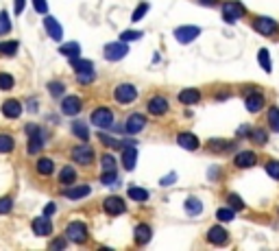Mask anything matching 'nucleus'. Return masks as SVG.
I'll return each instance as SVG.
<instances>
[{
	"label": "nucleus",
	"instance_id": "obj_1",
	"mask_svg": "<svg viewBox=\"0 0 279 251\" xmlns=\"http://www.w3.org/2000/svg\"><path fill=\"white\" fill-rule=\"evenodd\" d=\"M87 236H90V232H87L85 223H81V220H72V223H68V227H66V238L68 240H72L76 244H83L87 240Z\"/></svg>",
	"mask_w": 279,
	"mask_h": 251
},
{
	"label": "nucleus",
	"instance_id": "obj_2",
	"mask_svg": "<svg viewBox=\"0 0 279 251\" xmlns=\"http://www.w3.org/2000/svg\"><path fill=\"white\" fill-rule=\"evenodd\" d=\"M245 14H247L245 4L238 2V0H229V2L223 4V20L229 22V24H234L236 20H240Z\"/></svg>",
	"mask_w": 279,
	"mask_h": 251
},
{
	"label": "nucleus",
	"instance_id": "obj_3",
	"mask_svg": "<svg viewBox=\"0 0 279 251\" xmlns=\"http://www.w3.org/2000/svg\"><path fill=\"white\" fill-rule=\"evenodd\" d=\"M253 28L255 31H258L260 35H266V38H269V35H275L277 31H279V24L275 20H273V18H266V16H258V18H253Z\"/></svg>",
	"mask_w": 279,
	"mask_h": 251
},
{
	"label": "nucleus",
	"instance_id": "obj_4",
	"mask_svg": "<svg viewBox=\"0 0 279 251\" xmlns=\"http://www.w3.org/2000/svg\"><path fill=\"white\" fill-rule=\"evenodd\" d=\"M114 98L120 105H129L138 98V90H135V86H131V83H122V86H118L114 90Z\"/></svg>",
	"mask_w": 279,
	"mask_h": 251
},
{
	"label": "nucleus",
	"instance_id": "obj_5",
	"mask_svg": "<svg viewBox=\"0 0 279 251\" xmlns=\"http://www.w3.org/2000/svg\"><path fill=\"white\" fill-rule=\"evenodd\" d=\"M105 59H109V62H120L122 57H127V52H129V46H127V42H111V44H107L105 46Z\"/></svg>",
	"mask_w": 279,
	"mask_h": 251
},
{
	"label": "nucleus",
	"instance_id": "obj_6",
	"mask_svg": "<svg viewBox=\"0 0 279 251\" xmlns=\"http://www.w3.org/2000/svg\"><path fill=\"white\" fill-rule=\"evenodd\" d=\"M114 122V112L109 107H98L92 112V124H96L98 129H109Z\"/></svg>",
	"mask_w": 279,
	"mask_h": 251
},
{
	"label": "nucleus",
	"instance_id": "obj_7",
	"mask_svg": "<svg viewBox=\"0 0 279 251\" xmlns=\"http://www.w3.org/2000/svg\"><path fill=\"white\" fill-rule=\"evenodd\" d=\"M26 134H28V153L35 155L44 148V134L39 131V127L35 124H28L26 127Z\"/></svg>",
	"mask_w": 279,
	"mask_h": 251
},
{
	"label": "nucleus",
	"instance_id": "obj_8",
	"mask_svg": "<svg viewBox=\"0 0 279 251\" xmlns=\"http://www.w3.org/2000/svg\"><path fill=\"white\" fill-rule=\"evenodd\" d=\"M72 160L74 164H81V166H90L94 162V151L90 144H79L72 148Z\"/></svg>",
	"mask_w": 279,
	"mask_h": 251
},
{
	"label": "nucleus",
	"instance_id": "obj_9",
	"mask_svg": "<svg viewBox=\"0 0 279 251\" xmlns=\"http://www.w3.org/2000/svg\"><path fill=\"white\" fill-rule=\"evenodd\" d=\"M201 35V28L199 26H179L175 28V38L179 44H190V42H194Z\"/></svg>",
	"mask_w": 279,
	"mask_h": 251
},
{
	"label": "nucleus",
	"instance_id": "obj_10",
	"mask_svg": "<svg viewBox=\"0 0 279 251\" xmlns=\"http://www.w3.org/2000/svg\"><path fill=\"white\" fill-rule=\"evenodd\" d=\"M229 240V234H227V230L221 225H214L207 230V242H212V244H225Z\"/></svg>",
	"mask_w": 279,
	"mask_h": 251
},
{
	"label": "nucleus",
	"instance_id": "obj_11",
	"mask_svg": "<svg viewBox=\"0 0 279 251\" xmlns=\"http://www.w3.org/2000/svg\"><path fill=\"white\" fill-rule=\"evenodd\" d=\"M245 105H247V110L251 112V114H258V112H262V110H264V105H266V100H264V94H260V92H251V94H247V98H245Z\"/></svg>",
	"mask_w": 279,
	"mask_h": 251
},
{
	"label": "nucleus",
	"instance_id": "obj_12",
	"mask_svg": "<svg viewBox=\"0 0 279 251\" xmlns=\"http://www.w3.org/2000/svg\"><path fill=\"white\" fill-rule=\"evenodd\" d=\"M144 127H146V118L142 116V114H131V116H129V120H127V124H124V131H127V134H131V136H135V134H140Z\"/></svg>",
	"mask_w": 279,
	"mask_h": 251
},
{
	"label": "nucleus",
	"instance_id": "obj_13",
	"mask_svg": "<svg viewBox=\"0 0 279 251\" xmlns=\"http://www.w3.org/2000/svg\"><path fill=\"white\" fill-rule=\"evenodd\" d=\"M103 208L107 214H111V216H116V214H122L124 212V199L120 196H107L103 201Z\"/></svg>",
	"mask_w": 279,
	"mask_h": 251
},
{
	"label": "nucleus",
	"instance_id": "obj_14",
	"mask_svg": "<svg viewBox=\"0 0 279 251\" xmlns=\"http://www.w3.org/2000/svg\"><path fill=\"white\" fill-rule=\"evenodd\" d=\"M44 28H46V33H48L55 42H61L63 40V28H61V24H59V22L52 16H48L44 20Z\"/></svg>",
	"mask_w": 279,
	"mask_h": 251
},
{
	"label": "nucleus",
	"instance_id": "obj_15",
	"mask_svg": "<svg viewBox=\"0 0 279 251\" xmlns=\"http://www.w3.org/2000/svg\"><path fill=\"white\" fill-rule=\"evenodd\" d=\"M31 227H33V232L37 236H50L52 234V223H50L48 216H37L31 223Z\"/></svg>",
	"mask_w": 279,
	"mask_h": 251
},
{
	"label": "nucleus",
	"instance_id": "obj_16",
	"mask_svg": "<svg viewBox=\"0 0 279 251\" xmlns=\"http://www.w3.org/2000/svg\"><path fill=\"white\" fill-rule=\"evenodd\" d=\"M146 107H148V112H151L153 116H164V114L168 112V100L157 94V96H153L151 100H148Z\"/></svg>",
	"mask_w": 279,
	"mask_h": 251
},
{
	"label": "nucleus",
	"instance_id": "obj_17",
	"mask_svg": "<svg viewBox=\"0 0 279 251\" xmlns=\"http://www.w3.org/2000/svg\"><path fill=\"white\" fill-rule=\"evenodd\" d=\"M177 144H179L181 148H186V151H197V148H199V138L194 134L183 131V134L177 136Z\"/></svg>",
	"mask_w": 279,
	"mask_h": 251
},
{
	"label": "nucleus",
	"instance_id": "obj_18",
	"mask_svg": "<svg viewBox=\"0 0 279 251\" xmlns=\"http://www.w3.org/2000/svg\"><path fill=\"white\" fill-rule=\"evenodd\" d=\"M135 160H138V146L127 144V148L122 151V166L124 170H133L135 168Z\"/></svg>",
	"mask_w": 279,
	"mask_h": 251
},
{
	"label": "nucleus",
	"instance_id": "obj_19",
	"mask_svg": "<svg viewBox=\"0 0 279 251\" xmlns=\"http://www.w3.org/2000/svg\"><path fill=\"white\" fill-rule=\"evenodd\" d=\"M61 112L66 116H76L81 112V98L79 96H66L61 100Z\"/></svg>",
	"mask_w": 279,
	"mask_h": 251
},
{
	"label": "nucleus",
	"instance_id": "obj_20",
	"mask_svg": "<svg viewBox=\"0 0 279 251\" xmlns=\"http://www.w3.org/2000/svg\"><path fill=\"white\" fill-rule=\"evenodd\" d=\"M255 162H258V155L253 151H242L236 155V160H234V164L238 166V168H251V166H255Z\"/></svg>",
	"mask_w": 279,
	"mask_h": 251
},
{
	"label": "nucleus",
	"instance_id": "obj_21",
	"mask_svg": "<svg viewBox=\"0 0 279 251\" xmlns=\"http://www.w3.org/2000/svg\"><path fill=\"white\" fill-rule=\"evenodd\" d=\"M2 114H4L7 118H17V116H22V103H20V100H15V98L4 100V103H2Z\"/></svg>",
	"mask_w": 279,
	"mask_h": 251
},
{
	"label": "nucleus",
	"instance_id": "obj_22",
	"mask_svg": "<svg viewBox=\"0 0 279 251\" xmlns=\"http://www.w3.org/2000/svg\"><path fill=\"white\" fill-rule=\"evenodd\" d=\"M199 100H201V92L197 88H188L179 92V103H183V105H194Z\"/></svg>",
	"mask_w": 279,
	"mask_h": 251
},
{
	"label": "nucleus",
	"instance_id": "obj_23",
	"mask_svg": "<svg viewBox=\"0 0 279 251\" xmlns=\"http://www.w3.org/2000/svg\"><path fill=\"white\" fill-rule=\"evenodd\" d=\"M92 190H90V186H76V188H70V190H63V196L66 199H72V201H76V199H83V196H87Z\"/></svg>",
	"mask_w": 279,
	"mask_h": 251
},
{
	"label": "nucleus",
	"instance_id": "obj_24",
	"mask_svg": "<svg viewBox=\"0 0 279 251\" xmlns=\"http://www.w3.org/2000/svg\"><path fill=\"white\" fill-rule=\"evenodd\" d=\"M186 212L190 214V216H199V214L203 212V203H201V199H197V196H188L186 199Z\"/></svg>",
	"mask_w": 279,
	"mask_h": 251
},
{
	"label": "nucleus",
	"instance_id": "obj_25",
	"mask_svg": "<svg viewBox=\"0 0 279 251\" xmlns=\"http://www.w3.org/2000/svg\"><path fill=\"white\" fill-rule=\"evenodd\" d=\"M151 236H153V232H151V227L148 225H138L135 227V242L138 244H146L148 240H151Z\"/></svg>",
	"mask_w": 279,
	"mask_h": 251
},
{
	"label": "nucleus",
	"instance_id": "obj_26",
	"mask_svg": "<svg viewBox=\"0 0 279 251\" xmlns=\"http://www.w3.org/2000/svg\"><path fill=\"white\" fill-rule=\"evenodd\" d=\"M127 196H129V199H133V201L144 203V201H148V190L138 188V186H131V188L127 190Z\"/></svg>",
	"mask_w": 279,
	"mask_h": 251
},
{
	"label": "nucleus",
	"instance_id": "obj_27",
	"mask_svg": "<svg viewBox=\"0 0 279 251\" xmlns=\"http://www.w3.org/2000/svg\"><path fill=\"white\" fill-rule=\"evenodd\" d=\"M70 66L76 70V72H85V70H94V66L90 59H81V57H72L70 59Z\"/></svg>",
	"mask_w": 279,
	"mask_h": 251
},
{
	"label": "nucleus",
	"instance_id": "obj_28",
	"mask_svg": "<svg viewBox=\"0 0 279 251\" xmlns=\"http://www.w3.org/2000/svg\"><path fill=\"white\" fill-rule=\"evenodd\" d=\"M234 146V142H227V140H210L207 142V148L214 153H223V151H229Z\"/></svg>",
	"mask_w": 279,
	"mask_h": 251
},
{
	"label": "nucleus",
	"instance_id": "obj_29",
	"mask_svg": "<svg viewBox=\"0 0 279 251\" xmlns=\"http://www.w3.org/2000/svg\"><path fill=\"white\" fill-rule=\"evenodd\" d=\"M266 120H269L271 131L279 134V107H271L269 114H266Z\"/></svg>",
	"mask_w": 279,
	"mask_h": 251
},
{
	"label": "nucleus",
	"instance_id": "obj_30",
	"mask_svg": "<svg viewBox=\"0 0 279 251\" xmlns=\"http://www.w3.org/2000/svg\"><path fill=\"white\" fill-rule=\"evenodd\" d=\"M52 170H55V162H52L50 158H41L37 162V172L39 175H52Z\"/></svg>",
	"mask_w": 279,
	"mask_h": 251
},
{
	"label": "nucleus",
	"instance_id": "obj_31",
	"mask_svg": "<svg viewBox=\"0 0 279 251\" xmlns=\"http://www.w3.org/2000/svg\"><path fill=\"white\" fill-rule=\"evenodd\" d=\"M258 62H260V66H262V70H264V72H273L271 52L266 50V48H260V52H258Z\"/></svg>",
	"mask_w": 279,
	"mask_h": 251
},
{
	"label": "nucleus",
	"instance_id": "obj_32",
	"mask_svg": "<svg viewBox=\"0 0 279 251\" xmlns=\"http://www.w3.org/2000/svg\"><path fill=\"white\" fill-rule=\"evenodd\" d=\"M59 52H61V55H66V57H79V52H81V46L76 44V42H70V44H63L61 48H59Z\"/></svg>",
	"mask_w": 279,
	"mask_h": 251
},
{
	"label": "nucleus",
	"instance_id": "obj_33",
	"mask_svg": "<svg viewBox=\"0 0 279 251\" xmlns=\"http://www.w3.org/2000/svg\"><path fill=\"white\" fill-rule=\"evenodd\" d=\"M76 179V172L72 166H66L61 172H59V184H63V186H68V184H72Z\"/></svg>",
	"mask_w": 279,
	"mask_h": 251
},
{
	"label": "nucleus",
	"instance_id": "obj_34",
	"mask_svg": "<svg viewBox=\"0 0 279 251\" xmlns=\"http://www.w3.org/2000/svg\"><path fill=\"white\" fill-rule=\"evenodd\" d=\"M13 146H15V142H13L11 136L0 134V153H11L13 151Z\"/></svg>",
	"mask_w": 279,
	"mask_h": 251
},
{
	"label": "nucleus",
	"instance_id": "obj_35",
	"mask_svg": "<svg viewBox=\"0 0 279 251\" xmlns=\"http://www.w3.org/2000/svg\"><path fill=\"white\" fill-rule=\"evenodd\" d=\"M72 131H74L76 138H81V140H90V129H87V124H85V122H74V124H72Z\"/></svg>",
	"mask_w": 279,
	"mask_h": 251
},
{
	"label": "nucleus",
	"instance_id": "obj_36",
	"mask_svg": "<svg viewBox=\"0 0 279 251\" xmlns=\"http://www.w3.org/2000/svg\"><path fill=\"white\" fill-rule=\"evenodd\" d=\"M249 138H251V142H255V144H264L269 136H266V131H264V129L255 127V129H251V134H249Z\"/></svg>",
	"mask_w": 279,
	"mask_h": 251
},
{
	"label": "nucleus",
	"instance_id": "obj_37",
	"mask_svg": "<svg viewBox=\"0 0 279 251\" xmlns=\"http://www.w3.org/2000/svg\"><path fill=\"white\" fill-rule=\"evenodd\" d=\"M0 52H2V55H15L17 52V42L15 40L0 42Z\"/></svg>",
	"mask_w": 279,
	"mask_h": 251
},
{
	"label": "nucleus",
	"instance_id": "obj_38",
	"mask_svg": "<svg viewBox=\"0 0 279 251\" xmlns=\"http://www.w3.org/2000/svg\"><path fill=\"white\" fill-rule=\"evenodd\" d=\"M236 216V210H231V208H221V210L216 212V218L221 220V223H229V220H234Z\"/></svg>",
	"mask_w": 279,
	"mask_h": 251
},
{
	"label": "nucleus",
	"instance_id": "obj_39",
	"mask_svg": "<svg viewBox=\"0 0 279 251\" xmlns=\"http://www.w3.org/2000/svg\"><path fill=\"white\" fill-rule=\"evenodd\" d=\"M100 166H103V172L116 170V160H114V155H103V158H100Z\"/></svg>",
	"mask_w": 279,
	"mask_h": 251
},
{
	"label": "nucleus",
	"instance_id": "obj_40",
	"mask_svg": "<svg viewBox=\"0 0 279 251\" xmlns=\"http://www.w3.org/2000/svg\"><path fill=\"white\" fill-rule=\"evenodd\" d=\"M48 92L52 94V96H61V94L66 92V86H63L61 81H50L48 83Z\"/></svg>",
	"mask_w": 279,
	"mask_h": 251
},
{
	"label": "nucleus",
	"instance_id": "obj_41",
	"mask_svg": "<svg viewBox=\"0 0 279 251\" xmlns=\"http://www.w3.org/2000/svg\"><path fill=\"white\" fill-rule=\"evenodd\" d=\"M227 203H229L231 210H242V208H245V201H242L238 194H234V192L227 194Z\"/></svg>",
	"mask_w": 279,
	"mask_h": 251
},
{
	"label": "nucleus",
	"instance_id": "obj_42",
	"mask_svg": "<svg viewBox=\"0 0 279 251\" xmlns=\"http://www.w3.org/2000/svg\"><path fill=\"white\" fill-rule=\"evenodd\" d=\"M266 172H269L273 179L279 182V162L277 160H269V162H266Z\"/></svg>",
	"mask_w": 279,
	"mask_h": 251
},
{
	"label": "nucleus",
	"instance_id": "obj_43",
	"mask_svg": "<svg viewBox=\"0 0 279 251\" xmlns=\"http://www.w3.org/2000/svg\"><path fill=\"white\" fill-rule=\"evenodd\" d=\"M9 31H11V22H9L7 11H0V35L9 33Z\"/></svg>",
	"mask_w": 279,
	"mask_h": 251
},
{
	"label": "nucleus",
	"instance_id": "obj_44",
	"mask_svg": "<svg viewBox=\"0 0 279 251\" xmlns=\"http://www.w3.org/2000/svg\"><path fill=\"white\" fill-rule=\"evenodd\" d=\"M116 179H118L116 170H111V172H103V175H100V184H103V186H114V184H116Z\"/></svg>",
	"mask_w": 279,
	"mask_h": 251
},
{
	"label": "nucleus",
	"instance_id": "obj_45",
	"mask_svg": "<svg viewBox=\"0 0 279 251\" xmlns=\"http://www.w3.org/2000/svg\"><path fill=\"white\" fill-rule=\"evenodd\" d=\"M142 38H144V33H142V31H124L120 35L122 42H135V40H142Z\"/></svg>",
	"mask_w": 279,
	"mask_h": 251
},
{
	"label": "nucleus",
	"instance_id": "obj_46",
	"mask_svg": "<svg viewBox=\"0 0 279 251\" xmlns=\"http://www.w3.org/2000/svg\"><path fill=\"white\" fill-rule=\"evenodd\" d=\"M13 88V76L7 72H0V90H11Z\"/></svg>",
	"mask_w": 279,
	"mask_h": 251
},
{
	"label": "nucleus",
	"instance_id": "obj_47",
	"mask_svg": "<svg viewBox=\"0 0 279 251\" xmlns=\"http://www.w3.org/2000/svg\"><path fill=\"white\" fill-rule=\"evenodd\" d=\"M146 11H148V2H142V4H138V9L133 11L131 20H133V22H138V20H142V18L146 16Z\"/></svg>",
	"mask_w": 279,
	"mask_h": 251
},
{
	"label": "nucleus",
	"instance_id": "obj_48",
	"mask_svg": "<svg viewBox=\"0 0 279 251\" xmlns=\"http://www.w3.org/2000/svg\"><path fill=\"white\" fill-rule=\"evenodd\" d=\"M98 138H100V142H103V144H107L109 148H122V142H118V140H114V138H109V136H105V134H100Z\"/></svg>",
	"mask_w": 279,
	"mask_h": 251
},
{
	"label": "nucleus",
	"instance_id": "obj_49",
	"mask_svg": "<svg viewBox=\"0 0 279 251\" xmlns=\"http://www.w3.org/2000/svg\"><path fill=\"white\" fill-rule=\"evenodd\" d=\"M11 208H13V199L11 196H2L0 199V214H9Z\"/></svg>",
	"mask_w": 279,
	"mask_h": 251
},
{
	"label": "nucleus",
	"instance_id": "obj_50",
	"mask_svg": "<svg viewBox=\"0 0 279 251\" xmlns=\"http://www.w3.org/2000/svg\"><path fill=\"white\" fill-rule=\"evenodd\" d=\"M79 83H92L94 81V70H85V72H76Z\"/></svg>",
	"mask_w": 279,
	"mask_h": 251
},
{
	"label": "nucleus",
	"instance_id": "obj_51",
	"mask_svg": "<svg viewBox=\"0 0 279 251\" xmlns=\"http://www.w3.org/2000/svg\"><path fill=\"white\" fill-rule=\"evenodd\" d=\"M33 9L37 11V14H46V11H48V2H46V0H33Z\"/></svg>",
	"mask_w": 279,
	"mask_h": 251
},
{
	"label": "nucleus",
	"instance_id": "obj_52",
	"mask_svg": "<svg viewBox=\"0 0 279 251\" xmlns=\"http://www.w3.org/2000/svg\"><path fill=\"white\" fill-rule=\"evenodd\" d=\"M175 182H177V172H170V175H166L159 184H162V186L166 188V186H170V184H175Z\"/></svg>",
	"mask_w": 279,
	"mask_h": 251
},
{
	"label": "nucleus",
	"instance_id": "obj_53",
	"mask_svg": "<svg viewBox=\"0 0 279 251\" xmlns=\"http://www.w3.org/2000/svg\"><path fill=\"white\" fill-rule=\"evenodd\" d=\"M50 249H66V240H63V238H57V240L50 242Z\"/></svg>",
	"mask_w": 279,
	"mask_h": 251
},
{
	"label": "nucleus",
	"instance_id": "obj_54",
	"mask_svg": "<svg viewBox=\"0 0 279 251\" xmlns=\"http://www.w3.org/2000/svg\"><path fill=\"white\" fill-rule=\"evenodd\" d=\"M13 4H15V14L20 16L22 11H24V4H26V0H13Z\"/></svg>",
	"mask_w": 279,
	"mask_h": 251
},
{
	"label": "nucleus",
	"instance_id": "obj_55",
	"mask_svg": "<svg viewBox=\"0 0 279 251\" xmlns=\"http://www.w3.org/2000/svg\"><path fill=\"white\" fill-rule=\"evenodd\" d=\"M57 212V206L55 203H48V206L44 208V216H50V214H55Z\"/></svg>",
	"mask_w": 279,
	"mask_h": 251
},
{
	"label": "nucleus",
	"instance_id": "obj_56",
	"mask_svg": "<svg viewBox=\"0 0 279 251\" xmlns=\"http://www.w3.org/2000/svg\"><path fill=\"white\" fill-rule=\"evenodd\" d=\"M249 134H251V127H247V124H242L238 129V136H249Z\"/></svg>",
	"mask_w": 279,
	"mask_h": 251
},
{
	"label": "nucleus",
	"instance_id": "obj_57",
	"mask_svg": "<svg viewBox=\"0 0 279 251\" xmlns=\"http://www.w3.org/2000/svg\"><path fill=\"white\" fill-rule=\"evenodd\" d=\"M201 2H203V4H216L218 0H201Z\"/></svg>",
	"mask_w": 279,
	"mask_h": 251
}]
</instances>
